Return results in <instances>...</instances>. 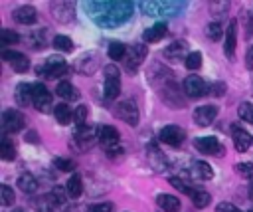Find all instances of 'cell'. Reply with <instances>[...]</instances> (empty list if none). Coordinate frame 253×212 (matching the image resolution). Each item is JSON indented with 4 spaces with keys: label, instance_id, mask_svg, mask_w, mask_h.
Returning <instances> with one entry per match:
<instances>
[{
    "label": "cell",
    "instance_id": "obj_53",
    "mask_svg": "<svg viewBox=\"0 0 253 212\" xmlns=\"http://www.w3.org/2000/svg\"><path fill=\"white\" fill-rule=\"evenodd\" d=\"M253 30V12H247V36H251Z\"/></svg>",
    "mask_w": 253,
    "mask_h": 212
},
{
    "label": "cell",
    "instance_id": "obj_16",
    "mask_svg": "<svg viewBox=\"0 0 253 212\" xmlns=\"http://www.w3.org/2000/svg\"><path fill=\"white\" fill-rule=\"evenodd\" d=\"M217 117V107L215 105H200L194 111V123L198 127H208L213 123V119Z\"/></svg>",
    "mask_w": 253,
    "mask_h": 212
},
{
    "label": "cell",
    "instance_id": "obj_27",
    "mask_svg": "<svg viewBox=\"0 0 253 212\" xmlns=\"http://www.w3.org/2000/svg\"><path fill=\"white\" fill-rule=\"evenodd\" d=\"M166 32H168V26H166L164 22H158V24H154L152 28H148V30H146V32L142 34V38H144L146 42H150V44H154V42H158V40H162Z\"/></svg>",
    "mask_w": 253,
    "mask_h": 212
},
{
    "label": "cell",
    "instance_id": "obj_23",
    "mask_svg": "<svg viewBox=\"0 0 253 212\" xmlns=\"http://www.w3.org/2000/svg\"><path fill=\"white\" fill-rule=\"evenodd\" d=\"M156 204H158L164 212H178L180 206H182L178 196H174V194H166V192H162V194L156 196Z\"/></svg>",
    "mask_w": 253,
    "mask_h": 212
},
{
    "label": "cell",
    "instance_id": "obj_7",
    "mask_svg": "<svg viewBox=\"0 0 253 212\" xmlns=\"http://www.w3.org/2000/svg\"><path fill=\"white\" fill-rule=\"evenodd\" d=\"M32 101L40 113H47L51 109V93L43 83H32Z\"/></svg>",
    "mask_w": 253,
    "mask_h": 212
},
{
    "label": "cell",
    "instance_id": "obj_5",
    "mask_svg": "<svg viewBox=\"0 0 253 212\" xmlns=\"http://www.w3.org/2000/svg\"><path fill=\"white\" fill-rule=\"evenodd\" d=\"M121 93V71L117 65H107L105 67V87H103V95L107 101L117 99Z\"/></svg>",
    "mask_w": 253,
    "mask_h": 212
},
{
    "label": "cell",
    "instance_id": "obj_13",
    "mask_svg": "<svg viewBox=\"0 0 253 212\" xmlns=\"http://www.w3.org/2000/svg\"><path fill=\"white\" fill-rule=\"evenodd\" d=\"M158 137H160L162 143H166L170 147H180L184 143V139H186V133L178 125H166V127H162V131H160Z\"/></svg>",
    "mask_w": 253,
    "mask_h": 212
},
{
    "label": "cell",
    "instance_id": "obj_41",
    "mask_svg": "<svg viewBox=\"0 0 253 212\" xmlns=\"http://www.w3.org/2000/svg\"><path fill=\"white\" fill-rule=\"evenodd\" d=\"M0 42L2 44H18L20 42V34L14 30H0Z\"/></svg>",
    "mask_w": 253,
    "mask_h": 212
},
{
    "label": "cell",
    "instance_id": "obj_49",
    "mask_svg": "<svg viewBox=\"0 0 253 212\" xmlns=\"http://www.w3.org/2000/svg\"><path fill=\"white\" fill-rule=\"evenodd\" d=\"M215 212H243V210H239L235 204H231V202H219L217 206H215Z\"/></svg>",
    "mask_w": 253,
    "mask_h": 212
},
{
    "label": "cell",
    "instance_id": "obj_15",
    "mask_svg": "<svg viewBox=\"0 0 253 212\" xmlns=\"http://www.w3.org/2000/svg\"><path fill=\"white\" fill-rule=\"evenodd\" d=\"M194 147L204 155H223V145L215 137H198L194 139Z\"/></svg>",
    "mask_w": 253,
    "mask_h": 212
},
{
    "label": "cell",
    "instance_id": "obj_44",
    "mask_svg": "<svg viewBox=\"0 0 253 212\" xmlns=\"http://www.w3.org/2000/svg\"><path fill=\"white\" fill-rule=\"evenodd\" d=\"M206 34L210 36V40H221V24L219 22H211V24H208V28H206Z\"/></svg>",
    "mask_w": 253,
    "mask_h": 212
},
{
    "label": "cell",
    "instance_id": "obj_3",
    "mask_svg": "<svg viewBox=\"0 0 253 212\" xmlns=\"http://www.w3.org/2000/svg\"><path fill=\"white\" fill-rule=\"evenodd\" d=\"M180 6H186V2H156V0H146L140 2V8L148 16H174L180 12Z\"/></svg>",
    "mask_w": 253,
    "mask_h": 212
},
{
    "label": "cell",
    "instance_id": "obj_29",
    "mask_svg": "<svg viewBox=\"0 0 253 212\" xmlns=\"http://www.w3.org/2000/svg\"><path fill=\"white\" fill-rule=\"evenodd\" d=\"M53 115H55V119H57L59 125H67V123L73 121V113H71V109H69L67 103H57L53 107Z\"/></svg>",
    "mask_w": 253,
    "mask_h": 212
},
{
    "label": "cell",
    "instance_id": "obj_14",
    "mask_svg": "<svg viewBox=\"0 0 253 212\" xmlns=\"http://www.w3.org/2000/svg\"><path fill=\"white\" fill-rule=\"evenodd\" d=\"M2 59H4V61H8L16 73H24V71H28V69H30V59H28L24 53H20V52L2 50Z\"/></svg>",
    "mask_w": 253,
    "mask_h": 212
},
{
    "label": "cell",
    "instance_id": "obj_55",
    "mask_svg": "<svg viewBox=\"0 0 253 212\" xmlns=\"http://www.w3.org/2000/svg\"><path fill=\"white\" fill-rule=\"evenodd\" d=\"M247 212H253V208H251V210H247Z\"/></svg>",
    "mask_w": 253,
    "mask_h": 212
},
{
    "label": "cell",
    "instance_id": "obj_28",
    "mask_svg": "<svg viewBox=\"0 0 253 212\" xmlns=\"http://www.w3.org/2000/svg\"><path fill=\"white\" fill-rule=\"evenodd\" d=\"M190 174H192L194 178H198V180H210V178L213 176V170H211V166H210L208 162L198 160V162H194Z\"/></svg>",
    "mask_w": 253,
    "mask_h": 212
},
{
    "label": "cell",
    "instance_id": "obj_11",
    "mask_svg": "<svg viewBox=\"0 0 253 212\" xmlns=\"http://www.w3.org/2000/svg\"><path fill=\"white\" fill-rule=\"evenodd\" d=\"M190 53H192V52H190V48H188V44H186L184 40H174V42L164 50V57H166L168 61H174V63L186 61V57H188Z\"/></svg>",
    "mask_w": 253,
    "mask_h": 212
},
{
    "label": "cell",
    "instance_id": "obj_52",
    "mask_svg": "<svg viewBox=\"0 0 253 212\" xmlns=\"http://www.w3.org/2000/svg\"><path fill=\"white\" fill-rule=\"evenodd\" d=\"M24 139H26L28 143H38V141H40V139H38V133H36L34 129H30V131L26 133V137H24Z\"/></svg>",
    "mask_w": 253,
    "mask_h": 212
},
{
    "label": "cell",
    "instance_id": "obj_17",
    "mask_svg": "<svg viewBox=\"0 0 253 212\" xmlns=\"http://www.w3.org/2000/svg\"><path fill=\"white\" fill-rule=\"evenodd\" d=\"M97 65H99V55L93 53V52H87V53H83L81 57L75 59V69L81 71L83 75H91V73H95Z\"/></svg>",
    "mask_w": 253,
    "mask_h": 212
},
{
    "label": "cell",
    "instance_id": "obj_34",
    "mask_svg": "<svg viewBox=\"0 0 253 212\" xmlns=\"http://www.w3.org/2000/svg\"><path fill=\"white\" fill-rule=\"evenodd\" d=\"M53 48L57 50V52H71L73 50V42H71V38L69 36H55L53 38Z\"/></svg>",
    "mask_w": 253,
    "mask_h": 212
},
{
    "label": "cell",
    "instance_id": "obj_21",
    "mask_svg": "<svg viewBox=\"0 0 253 212\" xmlns=\"http://www.w3.org/2000/svg\"><path fill=\"white\" fill-rule=\"evenodd\" d=\"M75 141H77L79 149H89L95 141H99V129H95V127H83V129H77V133H75Z\"/></svg>",
    "mask_w": 253,
    "mask_h": 212
},
{
    "label": "cell",
    "instance_id": "obj_19",
    "mask_svg": "<svg viewBox=\"0 0 253 212\" xmlns=\"http://www.w3.org/2000/svg\"><path fill=\"white\" fill-rule=\"evenodd\" d=\"M235 46H237V20H231V22L227 24L225 38H223V50H225L227 59H233Z\"/></svg>",
    "mask_w": 253,
    "mask_h": 212
},
{
    "label": "cell",
    "instance_id": "obj_25",
    "mask_svg": "<svg viewBox=\"0 0 253 212\" xmlns=\"http://www.w3.org/2000/svg\"><path fill=\"white\" fill-rule=\"evenodd\" d=\"M55 93H57V97H61L63 101H77V99H79L77 89H75L69 81H57Z\"/></svg>",
    "mask_w": 253,
    "mask_h": 212
},
{
    "label": "cell",
    "instance_id": "obj_54",
    "mask_svg": "<svg viewBox=\"0 0 253 212\" xmlns=\"http://www.w3.org/2000/svg\"><path fill=\"white\" fill-rule=\"evenodd\" d=\"M10 212H24L22 208H14V210H10Z\"/></svg>",
    "mask_w": 253,
    "mask_h": 212
},
{
    "label": "cell",
    "instance_id": "obj_37",
    "mask_svg": "<svg viewBox=\"0 0 253 212\" xmlns=\"http://www.w3.org/2000/svg\"><path fill=\"white\" fill-rule=\"evenodd\" d=\"M192 202L196 208H206L210 202H211V196L206 192V190H196L194 196H192Z\"/></svg>",
    "mask_w": 253,
    "mask_h": 212
},
{
    "label": "cell",
    "instance_id": "obj_43",
    "mask_svg": "<svg viewBox=\"0 0 253 212\" xmlns=\"http://www.w3.org/2000/svg\"><path fill=\"white\" fill-rule=\"evenodd\" d=\"M0 202H2L4 206H10V204L14 202V190H12L8 184H2V186H0Z\"/></svg>",
    "mask_w": 253,
    "mask_h": 212
},
{
    "label": "cell",
    "instance_id": "obj_35",
    "mask_svg": "<svg viewBox=\"0 0 253 212\" xmlns=\"http://www.w3.org/2000/svg\"><path fill=\"white\" fill-rule=\"evenodd\" d=\"M170 184H172L176 190H180V192H184V194H190V196H194V192H196V188H194L190 182H186V180H182V178H178V176H172V178H170Z\"/></svg>",
    "mask_w": 253,
    "mask_h": 212
},
{
    "label": "cell",
    "instance_id": "obj_45",
    "mask_svg": "<svg viewBox=\"0 0 253 212\" xmlns=\"http://www.w3.org/2000/svg\"><path fill=\"white\" fill-rule=\"evenodd\" d=\"M227 8H229V2H210V12L213 14V16H223L225 12H227Z\"/></svg>",
    "mask_w": 253,
    "mask_h": 212
},
{
    "label": "cell",
    "instance_id": "obj_20",
    "mask_svg": "<svg viewBox=\"0 0 253 212\" xmlns=\"http://www.w3.org/2000/svg\"><path fill=\"white\" fill-rule=\"evenodd\" d=\"M231 139H233V147L239 151V153H245L249 147H251V135L243 129V127H239V125H233L231 127Z\"/></svg>",
    "mask_w": 253,
    "mask_h": 212
},
{
    "label": "cell",
    "instance_id": "obj_24",
    "mask_svg": "<svg viewBox=\"0 0 253 212\" xmlns=\"http://www.w3.org/2000/svg\"><path fill=\"white\" fill-rule=\"evenodd\" d=\"M57 206H59V202L53 194H43V196H38L34 200V208L38 212H55Z\"/></svg>",
    "mask_w": 253,
    "mask_h": 212
},
{
    "label": "cell",
    "instance_id": "obj_46",
    "mask_svg": "<svg viewBox=\"0 0 253 212\" xmlns=\"http://www.w3.org/2000/svg\"><path fill=\"white\" fill-rule=\"evenodd\" d=\"M43 36H45V32H43V30L34 32V34H32V42H30V46H32V48H36V50H42V48L45 46Z\"/></svg>",
    "mask_w": 253,
    "mask_h": 212
},
{
    "label": "cell",
    "instance_id": "obj_8",
    "mask_svg": "<svg viewBox=\"0 0 253 212\" xmlns=\"http://www.w3.org/2000/svg\"><path fill=\"white\" fill-rule=\"evenodd\" d=\"M115 113H117V117H119L121 121H125L126 125H130V127H136V125H138V107H136V103H134L132 99H125V101L117 103Z\"/></svg>",
    "mask_w": 253,
    "mask_h": 212
},
{
    "label": "cell",
    "instance_id": "obj_26",
    "mask_svg": "<svg viewBox=\"0 0 253 212\" xmlns=\"http://www.w3.org/2000/svg\"><path fill=\"white\" fill-rule=\"evenodd\" d=\"M14 97H16V103L22 105V107L34 105V101H32V83H20V85L16 87Z\"/></svg>",
    "mask_w": 253,
    "mask_h": 212
},
{
    "label": "cell",
    "instance_id": "obj_51",
    "mask_svg": "<svg viewBox=\"0 0 253 212\" xmlns=\"http://www.w3.org/2000/svg\"><path fill=\"white\" fill-rule=\"evenodd\" d=\"M211 93H213V95H223V93H225V83H223V81H221V83H213Z\"/></svg>",
    "mask_w": 253,
    "mask_h": 212
},
{
    "label": "cell",
    "instance_id": "obj_10",
    "mask_svg": "<svg viewBox=\"0 0 253 212\" xmlns=\"http://www.w3.org/2000/svg\"><path fill=\"white\" fill-rule=\"evenodd\" d=\"M24 123H26L24 115L20 111H16V109H6L2 113V129H4V133H18L20 129H24Z\"/></svg>",
    "mask_w": 253,
    "mask_h": 212
},
{
    "label": "cell",
    "instance_id": "obj_4",
    "mask_svg": "<svg viewBox=\"0 0 253 212\" xmlns=\"http://www.w3.org/2000/svg\"><path fill=\"white\" fill-rule=\"evenodd\" d=\"M67 71H69V65H67V61H65L63 57H59V55H51V57H47V59L38 67V75L47 77V79L63 77Z\"/></svg>",
    "mask_w": 253,
    "mask_h": 212
},
{
    "label": "cell",
    "instance_id": "obj_38",
    "mask_svg": "<svg viewBox=\"0 0 253 212\" xmlns=\"http://www.w3.org/2000/svg\"><path fill=\"white\" fill-rule=\"evenodd\" d=\"M150 162H152V166L156 168V170H164L166 168V159H164V155L162 153H158L156 149H150Z\"/></svg>",
    "mask_w": 253,
    "mask_h": 212
},
{
    "label": "cell",
    "instance_id": "obj_50",
    "mask_svg": "<svg viewBox=\"0 0 253 212\" xmlns=\"http://www.w3.org/2000/svg\"><path fill=\"white\" fill-rule=\"evenodd\" d=\"M245 65H247V69H253V46L247 48V53H245Z\"/></svg>",
    "mask_w": 253,
    "mask_h": 212
},
{
    "label": "cell",
    "instance_id": "obj_1",
    "mask_svg": "<svg viewBox=\"0 0 253 212\" xmlns=\"http://www.w3.org/2000/svg\"><path fill=\"white\" fill-rule=\"evenodd\" d=\"M85 6H87V14L97 26L115 28L130 18L134 4L126 0H113V2H85Z\"/></svg>",
    "mask_w": 253,
    "mask_h": 212
},
{
    "label": "cell",
    "instance_id": "obj_12",
    "mask_svg": "<svg viewBox=\"0 0 253 212\" xmlns=\"http://www.w3.org/2000/svg\"><path fill=\"white\" fill-rule=\"evenodd\" d=\"M51 16L57 22L69 24L75 20V4L73 2H51Z\"/></svg>",
    "mask_w": 253,
    "mask_h": 212
},
{
    "label": "cell",
    "instance_id": "obj_18",
    "mask_svg": "<svg viewBox=\"0 0 253 212\" xmlns=\"http://www.w3.org/2000/svg\"><path fill=\"white\" fill-rule=\"evenodd\" d=\"M119 139H121V135H119L117 127H111V125L99 127V143H101L107 151L115 149V147L119 145Z\"/></svg>",
    "mask_w": 253,
    "mask_h": 212
},
{
    "label": "cell",
    "instance_id": "obj_9",
    "mask_svg": "<svg viewBox=\"0 0 253 212\" xmlns=\"http://www.w3.org/2000/svg\"><path fill=\"white\" fill-rule=\"evenodd\" d=\"M182 89H184L186 97H192V99H198V97H202V95H206L210 91L200 75H188L184 79V83H182Z\"/></svg>",
    "mask_w": 253,
    "mask_h": 212
},
{
    "label": "cell",
    "instance_id": "obj_36",
    "mask_svg": "<svg viewBox=\"0 0 253 212\" xmlns=\"http://www.w3.org/2000/svg\"><path fill=\"white\" fill-rule=\"evenodd\" d=\"M73 123L77 125V129H83L87 127V107L85 105H77V109L73 111Z\"/></svg>",
    "mask_w": 253,
    "mask_h": 212
},
{
    "label": "cell",
    "instance_id": "obj_32",
    "mask_svg": "<svg viewBox=\"0 0 253 212\" xmlns=\"http://www.w3.org/2000/svg\"><path fill=\"white\" fill-rule=\"evenodd\" d=\"M65 192H67V196H71V198H79V194L83 192V182H81V176H79V174H73V176L67 180Z\"/></svg>",
    "mask_w": 253,
    "mask_h": 212
},
{
    "label": "cell",
    "instance_id": "obj_40",
    "mask_svg": "<svg viewBox=\"0 0 253 212\" xmlns=\"http://www.w3.org/2000/svg\"><path fill=\"white\" fill-rule=\"evenodd\" d=\"M239 119H243V121H247V123H253V103H241L239 105Z\"/></svg>",
    "mask_w": 253,
    "mask_h": 212
},
{
    "label": "cell",
    "instance_id": "obj_47",
    "mask_svg": "<svg viewBox=\"0 0 253 212\" xmlns=\"http://www.w3.org/2000/svg\"><path fill=\"white\" fill-rule=\"evenodd\" d=\"M235 172H239L245 178L253 176V162H239V164H235Z\"/></svg>",
    "mask_w": 253,
    "mask_h": 212
},
{
    "label": "cell",
    "instance_id": "obj_33",
    "mask_svg": "<svg viewBox=\"0 0 253 212\" xmlns=\"http://www.w3.org/2000/svg\"><path fill=\"white\" fill-rule=\"evenodd\" d=\"M126 50H128V48H126L123 42H111L107 53H109V57H111L113 61H121V59H125Z\"/></svg>",
    "mask_w": 253,
    "mask_h": 212
},
{
    "label": "cell",
    "instance_id": "obj_31",
    "mask_svg": "<svg viewBox=\"0 0 253 212\" xmlns=\"http://www.w3.org/2000/svg\"><path fill=\"white\" fill-rule=\"evenodd\" d=\"M0 157H2L4 160L16 159V145H14V141H12L8 135H4L2 141H0Z\"/></svg>",
    "mask_w": 253,
    "mask_h": 212
},
{
    "label": "cell",
    "instance_id": "obj_48",
    "mask_svg": "<svg viewBox=\"0 0 253 212\" xmlns=\"http://www.w3.org/2000/svg\"><path fill=\"white\" fill-rule=\"evenodd\" d=\"M87 212H113V204H111V202H97V204H89Z\"/></svg>",
    "mask_w": 253,
    "mask_h": 212
},
{
    "label": "cell",
    "instance_id": "obj_22",
    "mask_svg": "<svg viewBox=\"0 0 253 212\" xmlns=\"http://www.w3.org/2000/svg\"><path fill=\"white\" fill-rule=\"evenodd\" d=\"M36 8L34 6H20V8H16L14 10V14H12V18L18 22V24H24V26H30V24H34L36 22Z\"/></svg>",
    "mask_w": 253,
    "mask_h": 212
},
{
    "label": "cell",
    "instance_id": "obj_42",
    "mask_svg": "<svg viewBox=\"0 0 253 212\" xmlns=\"http://www.w3.org/2000/svg\"><path fill=\"white\" fill-rule=\"evenodd\" d=\"M53 166L57 168V170H63V172H71L73 168H75V162L71 160V159H53Z\"/></svg>",
    "mask_w": 253,
    "mask_h": 212
},
{
    "label": "cell",
    "instance_id": "obj_2",
    "mask_svg": "<svg viewBox=\"0 0 253 212\" xmlns=\"http://www.w3.org/2000/svg\"><path fill=\"white\" fill-rule=\"evenodd\" d=\"M156 87L160 89V97H162V101L168 107H178L180 109V107L186 105V93H184V89H180L176 85V81L172 79V75L166 77L164 81H160Z\"/></svg>",
    "mask_w": 253,
    "mask_h": 212
},
{
    "label": "cell",
    "instance_id": "obj_6",
    "mask_svg": "<svg viewBox=\"0 0 253 212\" xmlns=\"http://www.w3.org/2000/svg\"><path fill=\"white\" fill-rule=\"evenodd\" d=\"M148 50L144 44H132L128 50H126V55H125V67L128 73H134L138 69V65L144 61Z\"/></svg>",
    "mask_w": 253,
    "mask_h": 212
},
{
    "label": "cell",
    "instance_id": "obj_56",
    "mask_svg": "<svg viewBox=\"0 0 253 212\" xmlns=\"http://www.w3.org/2000/svg\"><path fill=\"white\" fill-rule=\"evenodd\" d=\"M251 194H253V186H251Z\"/></svg>",
    "mask_w": 253,
    "mask_h": 212
},
{
    "label": "cell",
    "instance_id": "obj_39",
    "mask_svg": "<svg viewBox=\"0 0 253 212\" xmlns=\"http://www.w3.org/2000/svg\"><path fill=\"white\" fill-rule=\"evenodd\" d=\"M184 65H186L190 71H196V69H200V67H202V53H200V52H192V53L186 57Z\"/></svg>",
    "mask_w": 253,
    "mask_h": 212
},
{
    "label": "cell",
    "instance_id": "obj_30",
    "mask_svg": "<svg viewBox=\"0 0 253 212\" xmlns=\"http://www.w3.org/2000/svg\"><path fill=\"white\" fill-rule=\"evenodd\" d=\"M18 188H20L22 192H26V194L36 192V190H38V180H36V176L30 174V172H24V174L18 178Z\"/></svg>",
    "mask_w": 253,
    "mask_h": 212
}]
</instances>
